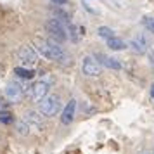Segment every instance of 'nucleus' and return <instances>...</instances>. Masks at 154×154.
I'll return each instance as SVG.
<instances>
[{
  "label": "nucleus",
  "mask_w": 154,
  "mask_h": 154,
  "mask_svg": "<svg viewBox=\"0 0 154 154\" xmlns=\"http://www.w3.org/2000/svg\"><path fill=\"white\" fill-rule=\"evenodd\" d=\"M36 50L50 61H57V63H66L68 61V54L64 52L61 43L54 42L52 38H38L36 40Z\"/></svg>",
  "instance_id": "f257e3e1"
},
{
  "label": "nucleus",
  "mask_w": 154,
  "mask_h": 154,
  "mask_svg": "<svg viewBox=\"0 0 154 154\" xmlns=\"http://www.w3.org/2000/svg\"><path fill=\"white\" fill-rule=\"evenodd\" d=\"M61 107H63L61 97L56 95V94H49V95L38 104V112H40L42 116H45V118H52V116H56L57 112L61 111Z\"/></svg>",
  "instance_id": "f03ea898"
},
{
  "label": "nucleus",
  "mask_w": 154,
  "mask_h": 154,
  "mask_svg": "<svg viewBox=\"0 0 154 154\" xmlns=\"http://www.w3.org/2000/svg\"><path fill=\"white\" fill-rule=\"evenodd\" d=\"M45 29L50 33V38H52L54 42H57V43H63L64 40H68V36H69L68 26H66L61 19H57V17L49 19L47 24H45Z\"/></svg>",
  "instance_id": "7ed1b4c3"
},
{
  "label": "nucleus",
  "mask_w": 154,
  "mask_h": 154,
  "mask_svg": "<svg viewBox=\"0 0 154 154\" xmlns=\"http://www.w3.org/2000/svg\"><path fill=\"white\" fill-rule=\"evenodd\" d=\"M49 90H50V80H38V82H35L26 90V94H28V97L33 102H38L40 104L43 99L49 95Z\"/></svg>",
  "instance_id": "20e7f679"
},
{
  "label": "nucleus",
  "mask_w": 154,
  "mask_h": 154,
  "mask_svg": "<svg viewBox=\"0 0 154 154\" xmlns=\"http://www.w3.org/2000/svg\"><path fill=\"white\" fill-rule=\"evenodd\" d=\"M24 94H26L24 88H23L17 82H11V83H7L5 88H4L5 99H7L9 102H12V104H19L23 99H24Z\"/></svg>",
  "instance_id": "39448f33"
},
{
  "label": "nucleus",
  "mask_w": 154,
  "mask_h": 154,
  "mask_svg": "<svg viewBox=\"0 0 154 154\" xmlns=\"http://www.w3.org/2000/svg\"><path fill=\"white\" fill-rule=\"evenodd\" d=\"M82 71L87 76H99L102 68H100V64L97 63V59L94 56H85L83 61H82Z\"/></svg>",
  "instance_id": "423d86ee"
},
{
  "label": "nucleus",
  "mask_w": 154,
  "mask_h": 154,
  "mask_svg": "<svg viewBox=\"0 0 154 154\" xmlns=\"http://www.w3.org/2000/svg\"><path fill=\"white\" fill-rule=\"evenodd\" d=\"M23 119L26 121V125L29 126V130H36V132H42L45 125H43V119H42V114L38 111H26Z\"/></svg>",
  "instance_id": "0eeeda50"
},
{
  "label": "nucleus",
  "mask_w": 154,
  "mask_h": 154,
  "mask_svg": "<svg viewBox=\"0 0 154 154\" xmlns=\"http://www.w3.org/2000/svg\"><path fill=\"white\" fill-rule=\"evenodd\" d=\"M17 57L23 64H36L38 61V56H36V50L31 47V45H23L17 50Z\"/></svg>",
  "instance_id": "6e6552de"
},
{
  "label": "nucleus",
  "mask_w": 154,
  "mask_h": 154,
  "mask_svg": "<svg viewBox=\"0 0 154 154\" xmlns=\"http://www.w3.org/2000/svg\"><path fill=\"white\" fill-rule=\"evenodd\" d=\"M130 47H132L133 52L144 54V52H147V49H149V40H147L146 35H137L130 40Z\"/></svg>",
  "instance_id": "1a4fd4ad"
},
{
  "label": "nucleus",
  "mask_w": 154,
  "mask_h": 154,
  "mask_svg": "<svg viewBox=\"0 0 154 154\" xmlns=\"http://www.w3.org/2000/svg\"><path fill=\"white\" fill-rule=\"evenodd\" d=\"M75 112H76V100L71 99L69 102L66 104V107L63 109V114H61V123L63 125H69L71 121L75 119Z\"/></svg>",
  "instance_id": "9d476101"
},
{
  "label": "nucleus",
  "mask_w": 154,
  "mask_h": 154,
  "mask_svg": "<svg viewBox=\"0 0 154 154\" xmlns=\"http://www.w3.org/2000/svg\"><path fill=\"white\" fill-rule=\"evenodd\" d=\"M97 59L99 64H104L106 68H109V69H121V63H119L118 59H114V57H109V56H104V54H97V56H94Z\"/></svg>",
  "instance_id": "9b49d317"
},
{
  "label": "nucleus",
  "mask_w": 154,
  "mask_h": 154,
  "mask_svg": "<svg viewBox=\"0 0 154 154\" xmlns=\"http://www.w3.org/2000/svg\"><path fill=\"white\" fill-rule=\"evenodd\" d=\"M106 42H107V47L111 50H125L126 49V43L121 38H118V36H112V38L106 40Z\"/></svg>",
  "instance_id": "f8f14e48"
},
{
  "label": "nucleus",
  "mask_w": 154,
  "mask_h": 154,
  "mask_svg": "<svg viewBox=\"0 0 154 154\" xmlns=\"http://www.w3.org/2000/svg\"><path fill=\"white\" fill-rule=\"evenodd\" d=\"M14 73H16L19 78H23V80H33V76H35V71H33V69H28V68H23V66H17V68H14Z\"/></svg>",
  "instance_id": "ddd939ff"
},
{
  "label": "nucleus",
  "mask_w": 154,
  "mask_h": 154,
  "mask_svg": "<svg viewBox=\"0 0 154 154\" xmlns=\"http://www.w3.org/2000/svg\"><path fill=\"white\" fill-rule=\"evenodd\" d=\"M0 123H4V125L14 123V114L11 111H0Z\"/></svg>",
  "instance_id": "4468645a"
},
{
  "label": "nucleus",
  "mask_w": 154,
  "mask_h": 154,
  "mask_svg": "<svg viewBox=\"0 0 154 154\" xmlns=\"http://www.w3.org/2000/svg\"><path fill=\"white\" fill-rule=\"evenodd\" d=\"M97 33H99V36H102L106 40H109V38L114 36V31H112L111 28H107V26H100V28L97 29Z\"/></svg>",
  "instance_id": "2eb2a0df"
},
{
  "label": "nucleus",
  "mask_w": 154,
  "mask_h": 154,
  "mask_svg": "<svg viewBox=\"0 0 154 154\" xmlns=\"http://www.w3.org/2000/svg\"><path fill=\"white\" fill-rule=\"evenodd\" d=\"M17 133H19V135H28L29 133V126L26 125L24 119H19V121H17Z\"/></svg>",
  "instance_id": "dca6fc26"
},
{
  "label": "nucleus",
  "mask_w": 154,
  "mask_h": 154,
  "mask_svg": "<svg viewBox=\"0 0 154 154\" xmlns=\"http://www.w3.org/2000/svg\"><path fill=\"white\" fill-rule=\"evenodd\" d=\"M144 24H146V28L149 29V31H152V33H154V19H146Z\"/></svg>",
  "instance_id": "f3484780"
},
{
  "label": "nucleus",
  "mask_w": 154,
  "mask_h": 154,
  "mask_svg": "<svg viewBox=\"0 0 154 154\" xmlns=\"http://www.w3.org/2000/svg\"><path fill=\"white\" fill-rule=\"evenodd\" d=\"M5 107H7V102H5V99L0 97V111H5Z\"/></svg>",
  "instance_id": "a211bd4d"
},
{
  "label": "nucleus",
  "mask_w": 154,
  "mask_h": 154,
  "mask_svg": "<svg viewBox=\"0 0 154 154\" xmlns=\"http://www.w3.org/2000/svg\"><path fill=\"white\" fill-rule=\"evenodd\" d=\"M149 61H151V66L154 68V49L149 52Z\"/></svg>",
  "instance_id": "6ab92c4d"
},
{
  "label": "nucleus",
  "mask_w": 154,
  "mask_h": 154,
  "mask_svg": "<svg viewBox=\"0 0 154 154\" xmlns=\"http://www.w3.org/2000/svg\"><path fill=\"white\" fill-rule=\"evenodd\" d=\"M54 4H59V5H66V0H52Z\"/></svg>",
  "instance_id": "aec40b11"
},
{
  "label": "nucleus",
  "mask_w": 154,
  "mask_h": 154,
  "mask_svg": "<svg viewBox=\"0 0 154 154\" xmlns=\"http://www.w3.org/2000/svg\"><path fill=\"white\" fill-rule=\"evenodd\" d=\"M151 95H152V99H154V83L151 85Z\"/></svg>",
  "instance_id": "412c9836"
},
{
  "label": "nucleus",
  "mask_w": 154,
  "mask_h": 154,
  "mask_svg": "<svg viewBox=\"0 0 154 154\" xmlns=\"http://www.w3.org/2000/svg\"><path fill=\"white\" fill-rule=\"evenodd\" d=\"M139 154H151V152H149V151H140Z\"/></svg>",
  "instance_id": "4be33fe9"
},
{
  "label": "nucleus",
  "mask_w": 154,
  "mask_h": 154,
  "mask_svg": "<svg viewBox=\"0 0 154 154\" xmlns=\"http://www.w3.org/2000/svg\"><path fill=\"white\" fill-rule=\"evenodd\" d=\"M152 154H154V151H152Z\"/></svg>",
  "instance_id": "5701e85b"
}]
</instances>
